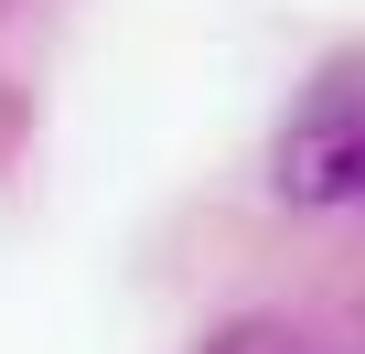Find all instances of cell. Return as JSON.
<instances>
[{
    "label": "cell",
    "mask_w": 365,
    "mask_h": 354,
    "mask_svg": "<svg viewBox=\"0 0 365 354\" xmlns=\"http://www.w3.org/2000/svg\"><path fill=\"white\" fill-rule=\"evenodd\" d=\"M279 194H301V204L365 194V76H333V86L312 97V118H301L290 150H279Z\"/></svg>",
    "instance_id": "6da1fadb"
},
{
    "label": "cell",
    "mask_w": 365,
    "mask_h": 354,
    "mask_svg": "<svg viewBox=\"0 0 365 354\" xmlns=\"http://www.w3.org/2000/svg\"><path fill=\"white\" fill-rule=\"evenodd\" d=\"M215 354H312L290 322H237V333H215Z\"/></svg>",
    "instance_id": "7a4b0ae2"
}]
</instances>
